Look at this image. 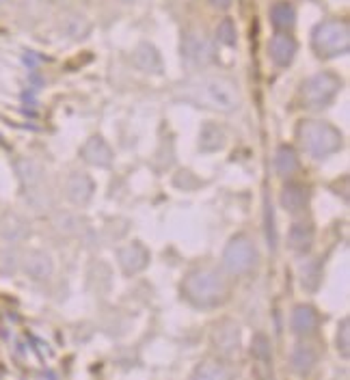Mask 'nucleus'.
I'll use <instances>...</instances> for the list:
<instances>
[{
  "instance_id": "nucleus-1",
  "label": "nucleus",
  "mask_w": 350,
  "mask_h": 380,
  "mask_svg": "<svg viewBox=\"0 0 350 380\" xmlns=\"http://www.w3.org/2000/svg\"><path fill=\"white\" fill-rule=\"evenodd\" d=\"M184 95L188 99H192L194 104L199 106H208L221 113H231L236 110L240 104V93L236 89V85L227 78H201L197 83H192L184 89Z\"/></svg>"
},
{
  "instance_id": "nucleus-2",
  "label": "nucleus",
  "mask_w": 350,
  "mask_h": 380,
  "mask_svg": "<svg viewBox=\"0 0 350 380\" xmlns=\"http://www.w3.org/2000/svg\"><path fill=\"white\" fill-rule=\"evenodd\" d=\"M184 294L190 303L197 307H212L225 301L227 286L223 276L214 270H197L186 276L184 281Z\"/></svg>"
},
{
  "instance_id": "nucleus-3",
  "label": "nucleus",
  "mask_w": 350,
  "mask_h": 380,
  "mask_svg": "<svg viewBox=\"0 0 350 380\" xmlns=\"http://www.w3.org/2000/svg\"><path fill=\"white\" fill-rule=\"evenodd\" d=\"M299 141L311 156L324 158L342 147V134L324 122H303L299 126Z\"/></svg>"
},
{
  "instance_id": "nucleus-4",
  "label": "nucleus",
  "mask_w": 350,
  "mask_h": 380,
  "mask_svg": "<svg viewBox=\"0 0 350 380\" xmlns=\"http://www.w3.org/2000/svg\"><path fill=\"white\" fill-rule=\"evenodd\" d=\"M314 48L320 56L346 54L350 48V28L346 19H328L314 31Z\"/></svg>"
},
{
  "instance_id": "nucleus-5",
  "label": "nucleus",
  "mask_w": 350,
  "mask_h": 380,
  "mask_svg": "<svg viewBox=\"0 0 350 380\" xmlns=\"http://www.w3.org/2000/svg\"><path fill=\"white\" fill-rule=\"evenodd\" d=\"M342 83L340 78L333 74H318L314 78H309L307 83L303 85V102L305 106H324L328 104L333 95L340 91Z\"/></svg>"
},
{
  "instance_id": "nucleus-6",
  "label": "nucleus",
  "mask_w": 350,
  "mask_h": 380,
  "mask_svg": "<svg viewBox=\"0 0 350 380\" xmlns=\"http://www.w3.org/2000/svg\"><path fill=\"white\" fill-rule=\"evenodd\" d=\"M256 264V249L249 242V238L238 236L227 245L223 253V266L231 274H244Z\"/></svg>"
},
{
  "instance_id": "nucleus-7",
  "label": "nucleus",
  "mask_w": 350,
  "mask_h": 380,
  "mask_svg": "<svg viewBox=\"0 0 350 380\" xmlns=\"http://www.w3.org/2000/svg\"><path fill=\"white\" fill-rule=\"evenodd\" d=\"M182 54H184V61L188 65L201 67V65H208L214 58V48L203 33L190 31L182 42Z\"/></svg>"
},
{
  "instance_id": "nucleus-8",
  "label": "nucleus",
  "mask_w": 350,
  "mask_h": 380,
  "mask_svg": "<svg viewBox=\"0 0 350 380\" xmlns=\"http://www.w3.org/2000/svg\"><path fill=\"white\" fill-rule=\"evenodd\" d=\"M238 342H240V335H238V327L233 322H223L214 331V346L225 356H231L238 350Z\"/></svg>"
},
{
  "instance_id": "nucleus-9",
  "label": "nucleus",
  "mask_w": 350,
  "mask_h": 380,
  "mask_svg": "<svg viewBox=\"0 0 350 380\" xmlns=\"http://www.w3.org/2000/svg\"><path fill=\"white\" fill-rule=\"evenodd\" d=\"M270 56H272V61H275L277 65L285 67L292 63V58H294V52H297V44H294V39H292L290 35H275L270 39Z\"/></svg>"
},
{
  "instance_id": "nucleus-10",
  "label": "nucleus",
  "mask_w": 350,
  "mask_h": 380,
  "mask_svg": "<svg viewBox=\"0 0 350 380\" xmlns=\"http://www.w3.org/2000/svg\"><path fill=\"white\" fill-rule=\"evenodd\" d=\"M83 156L89 165H95V167H108L112 163V151L106 145L104 138H100V136L89 138L83 147Z\"/></svg>"
},
{
  "instance_id": "nucleus-11",
  "label": "nucleus",
  "mask_w": 350,
  "mask_h": 380,
  "mask_svg": "<svg viewBox=\"0 0 350 380\" xmlns=\"http://www.w3.org/2000/svg\"><path fill=\"white\" fill-rule=\"evenodd\" d=\"M147 259H149V253L143 245H128L119 251V264L126 272H139L147 266Z\"/></svg>"
},
{
  "instance_id": "nucleus-12",
  "label": "nucleus",
  "mask_w": 350,
  "mask_h": 380,
  "mask_svg": "<svg viewBox=\"0 0 350 380\" xmlns=\"http://www.w3.org/2000/svg\"><path fill=\"white\" fill-rule=\"evenodd\" d=\"M320 324V317L318 313L307 307V305H299L294 311H292V329H294L297 335H311L316 333Z\"/></svg>"
},
{
  "instance_id": "nucleus-13",
  "label": "nucleus",
  "mask_w": 350,
  "mask_h": 380,
  "mask_svg": "<svg viewBox=\"0 0 350 380\" xmlns=\"http://www.w3.org/2000/svg\"><path fill=\"white\" fill-rule=\"evenodd\" d=\"M67 195L74 204H87L91 195H93V182L91 177L83 175V173H74L67 182Z\"/></svg>"
},
{
  "instance_id": "nucleus-14",
  "label": "nucleus",
  "mask_w": 350,
  "mask_h": 380,
  "mask_svg": "<svg viewBox=\"0 0 350 380\" xmlns=\"http://www.w3.org/2000/svg\"><path fill=\"white\" fill-rule=\"evenodd\" d=\"M290 247L299 251V253H305L311 249V245H314V227H311L309 223H297L292 225L290 229Z\"/></svg>"
},
{
  "instance_id": "nucleus-15",
  "label": "nucleus",
  "mask_w": 350,
  "mask_h": 380,
  "mask_svg": "<svg viewBox=\"0 0 350 380\" xmlns=\"http://www.w3.org/2000/svg\"><path fill=\"white\" fill-rule=\"evenodd\" d=\"M132 61H134L136 67L143 69V72H156V74H158L160 67H162L158 52H156V50H153L151 46H147V44H143V46L136 48V52L132 54Z\"/></svg>"
},
{
  "instance_id": "nucleus-16",
  "label": "nucleus",
  "mask_w": 350,
  "mask_h": 380,
  "mask_svg": "<svg viewBox=\"0 0 350 380\" xmlns=\"http://www.w3.org/2000/svg\"><path fill=\"white\" fill-rule=\"evenodd\" d=\"M225 143V134L219 126L214 124H206L201 128V134H199V147L201 151L206 154H212V151H219Z\"/></svg>"
},
{
  "instance_id": "nucleus-17",
  "label": "nucleus",
  "mask_w": 350,
  "mask_h": 380,
  "mask_svg": "<svg viewBox=\"0 0 350 380\" xmlns=\"http://www.w3.org/2000/svg\"><path fill=\"white\" fill-rule=\"evenodd\" d=\"M281 204L288 212H301L307 206V190L299 184H288L281 192Z\"/></svg>"
},
{
  "instance_id": "nucleus-18",
  "label": "nucleus",
  "mask_w": 350,
  "mask_h": 380,
  "mask_svg": "<svg viewBox=\"0 0 350 380\" xmlns=\"http://www.w3.org/2000/svg\"><path fill=\"white\" fill-rule=\"evenodd\" d=\"M316 358H318V354L311 346H297L294 352H292V365H294L297 372L305 374L316 365Z\"/></svg>"
},
{
  "instance_id": "nucleus-19",
  "label": "nucleus",
  "mask_w": 350,
  "mask_h": 380,
  "mask_svg": "<svg viewBox=\"0 0 350 380\" xmlns=\"http://www.w3.org/2000/svg\"><path fill=\"white\" fill-rule=\"evenodd\" d=\"M275 167L279 171V175H292L299 169V158L292 147H279L277 156H275Z\"/></svg>"
},
{
  "instance_id": "nucleus-20",
  "label": "nucleus",
  "mask_w": 350,
  "mask_h": 380,
  "mask_svg": "<svg viewBox=\"0 0 350 380\" xmlns=\"http://www.w3.org/2000/svg\"><path fill=\"white\" fill-rule=\"evenodd\" d=\"M270 19H272V24L281 31L290 28L292 24H294V9H292L290 3H277V5H272Z\"/></svg>"
},
{
  "instance_id": "nucleus-21",
  "label": "nucleus",
  "mask_w": 350,
  "mask_h": 380,
  "mask_svg": "<svg viewBox=\"0 0 350 380\" xmlns=\"http://www.w3.org/2000/svg\"><path fill=\"white\" fill-rule=\"evenodd\" d=\"M217 37H219V42L225 46L236 44V26H233L231 19H223V22L217 26Z\"/></svg>"
},
{
  "instance_id": "nucleus-22",
  "label": "nucleus",
  "mask_w": 350,
  "mask_h": 380,
  "mask_svg": "<svg viewBox=\"0 0 350 380\" xmlns=\"http://www.w3.org/2000/svg\"><path fill=\"white\" fill-rule=\"evenodd\" d=\"M251 352L256 358H260V361H268L270 358V346H268V339L266 335H256L253 337V346H251Z\"/></svg>"
},
{
  "instance_id": "nucleus-23",
  "label": "nucleus",
  "mask_w": 350,
  "mask_h": 380,
  "mask_svg": "<svg viewBox=\"0 0 350 380\" xmlns=\"http://www.w3.org/2000/svg\"><path fill=\"white\" fill-rule=\"evenodd\" d=\"M314 272H309V268L305 266L303 268V286L307 288V290H316L318 288V281H320V270H318V264H314V268H311Z\"/></svg>"
},
{
  "instance_id": "nucleus-24",
  "label": "nucleus",
  "mask_w": 350,
  "mask_h": 380,
  "mask_svg": "<svg viewBox=\"0 0 350 380\" xmlns=\"http://www.w3.org/2000/svg\"><path fill=\"white\" fill-rule=\"evenodd\" d=\"M197 376H199V378H225V376H229V374H227L223 367H219V365L206 363L203 367L197 370Z\"/></svg>"
},
{
  "instance_id": "nucleus-25",
  "label": "nucleus",
  "mask_w": 350,
  "mask_h": 380,
  "mask_svg": "<svg viewBox=\"0 0 350 380\" xmlns=\"http://www.w3.org/2000/svg\"><path fill=\"white\" fill-rule=\"evenodd\" d=\"M348 346H350V342H348V320H344L342 329L338 333V348H342L344 356H348Z\"/></svg>"
},
{
  "instance_id": "nucleus-26",
  "label": "nucleus",
  "mask_w": 350,
  "mask_h": 380,
  "mask_svg": "<svg viewBox=\"0 0 350 380\" xmlns=\"http://www.w3.org/2000/svg\"><path fill=\"white\" fill-rule=\"evenodd\" d=\"M266 218H268V245L275 247V229H272V210L266 212Z\"/></svg>"
},
{
  "instance_id": "nucleus-27",
  "label": "nucleus",
  "mask_w": 350,
  "mask_h": 380,
  "mask_svg": "<svg viewBox=\"0 0 350 380\" xmlns=\"http://www.w3.org/2000/svg\"><path fill=\"white\" fill-rule=\"evenodd\" d=\"M210 3H212L214 7H219V9H227V7L231 5V0H210Z\"/></svg>"
}]
</instances>
